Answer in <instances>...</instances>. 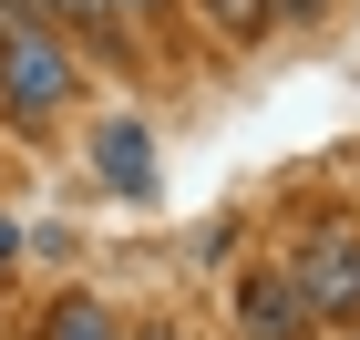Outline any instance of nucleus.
<instances>
[{"mask_svg":"<svg viewBox=\"0 0 360 340\" xmlns=\"http://www.w3.org/2000/svg\"><path fill=\"white\" fill-rule=\"evenodd\" d=\"M237 340H319V310L299 299L288 268H248L237 279Z\"/></svg>","mask_w":360,"mask_h":340,"instance_id":"7ed1b4c3","label":"nucleus"},{"mask_svg":"<svg viewBox=\"0 0 360 340\" xmlns=\"http://www.w3.org/2000/svg\"><path fill=\"white\" fill-rule=\"evenodd\" d=\"M21 21H41V0H0V31H21Z\"/></svg>","mask_w":360,"mask_h":340,"instance_id":"0eeeda50","label":"nucleus"},{"mask_svg":"<svg viewBox=\"0 0 360 340\" xmlns=\"http://www.w3.org/2000/svg\"><path fill=\"white\" fill-rule=\"evenodd\" d=\"M11 258H21V217L0 206V268H11Z\"/></svg>","mask_w":360,"mask_h":340,"instance_id":"6e6552de","label":"nucleus"},{"mask_svg":"<svg viewBox=\"0 0 360 340\" xmlns=\"http://www.w3.org/2000/svg\"><path fill=\"white\" fill-rule=\"evenodd\" d=\"M41 11H72V21H103L113 0H41Z\"/></svg>","mask_w":360,"mask_h":340,"instance_id":"1a4fd4ad","label":"nucleus"},{"mask_svg":"<svg viewBox=\"0 0 360 340\" xmlns=\"http://www.w3.org/2000/svg\"><path fill=\"white\" fill-rule=\"evenodd\" d=\"M288 279H299V299H309L319 320L360 330V237H350V227H309L299 258H288Z\"/></svg>","mask_w":360,"mask_h":340,"instance_id":"f03ea898","label":"nucleus"},{"mask_svg":"<svg viewBox=\"0 0 360 340\" xmlns=\"http://www.w3.org/2000/svg\"><path fill=\"white\" fill-rule=\"evenodd\" d=\"M113 11H165V0H113Z\"/></svg>","mask_w":360,"mask_h":340,"instance_id":"9b49d317","label":"nucleus"},{"mask_svg":"<svg viewBox=\"0 0 360 340\" xmlns=\"http://www.w3.org/2000/svg\"><path fill=\"white\" fill-rule=\"evenodd\" d=\"M93 165H103L113 196H155V134H144L134 113H113L103 134H93Z\"/></svg>","mask_w":360,"mask_h":340,"instance_id":"20e7f679","label":"nucleus"},{"mask_svg":"<svg viewBox=\"0 0 360 340\" xmlns=\"http://www.w3.org/2000/svg\"><path fill=\"white\" fill-rule=\"evenodd\" d=\"M72 83H83V62H72V42H62L52 21L0 31V113H11V124H52V113L72 103Z\"/></svg>","mask_w":360,"mask_h":340,"instance_id":"f257e3e1","label":"nucleus"},{"mask_svg":"<svg viewBox=\"0 0 360 340\" xmlns=\"http://www.w3.org/2000/svg\"><path fill=\"white\" fill-rule=\"evenodd\" d=\"M41 340H124V330H113V310H103V299L62 289V299H52V320H41Z\"/></svg>","mask_w":360,"mask_h":340,"instance_id":"39448f33","label":"nucleus"},{"mask_svg":"<svg viewBox=\"0 0 360 340\" xmlns=\"http://www.w3.org/2000/svg\"><path fill=\"white\" fill-rule=\"evenodd\" d=\"M268 11H299V21H309V11H319V0H268Z\"/></svg>","mask_w":360,"mask_h":340,"instance_id":"9d476101","label":"nucleus"},{"mask_svg":"<svg viewBox=\"0 0 360 340\" xmlns=\"http://www.w3.org/2000/svg\"><path fill=\"white\" fill-rule=\"evenodd\" d=\"M206 21H217V31H257V21H268V0H206Z\"/></svg>","mask_w":360,"mask_h":340,"instance_id":"423d86ee","label":"nucleus"}]
</instances>
